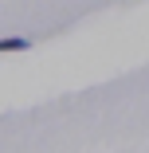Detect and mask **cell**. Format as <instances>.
Masks as SVG:
<instances>
[{
    "mask_svg": "<svg viewBox=\"0 0 149 153\" xmlns=\"http://www.w3.org/2000/svg\"><path fill=\"white\" fill-rule=\"evenodd\" d=\"M32 43L27 39H20V36H8V39H0V51H27Z\"/></svg>",
    "mask_w": 149,
    "mask_h": 153,
    "instance_id": "6da1fadb",
    "label": "cell"
}]
</instances>
